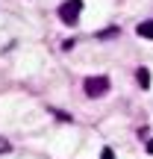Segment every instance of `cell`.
Wrapping results in <instances>:
<instances>
[{"mask_svg": "<svg viewBox=\"0 0 153 159\" xmlns=\"http://www.w3.org/2000/svg\"><path fill=\"white\" fill-rule=\"evenodd\" d=\"M79 12H83V0H65V3L59 6V18H62L65 24H77Z\"/></svg>", "mask_w": 153, "mask_h": 159, "instance_id": "obj_1", "label": "cell"}, {"mask_svg": "<svg viewBox=\"0 0 153 159\" xmlns=\"http://www.w3.org/2000/svg\"><path fill=\"white\" fill-rule=\"evenodd\" d=\"M83 89H85L88 97H103L109 91V77H88L83 83Z\"/></svg>", "mask_w": 153, "mask_h": 159, "instance_id": "obj_2", "label": "cell"}, {"mask_svg": "<svg viewBox=\"0 0 153 159\" xmlns=\"http://www.w3.org/2000/svg\"><path fill=\"white\" fill-rule=\"evenodd\" d=\"M136 33L142 35V39H150V41H153V18H150V21H142V24L136 27Z\"/></svg>", "mask_w": 153, "mask_h": 159, "instance_id": "obj_3", "label": "cell"}, {"mask_svg": "<svg viewBox=\"0 0 153 159\" xmlns=\"http://www.w3.org/2000/svg\"><path fill=\"white\" fill-rule=\"evenodd\" d=\"M136 80H138L142 89H150V71H147V68H138V71H136Z\"/></svg>", "mask_w": 153, "mask_h": 159, "instance_id": "obj_4", "label": "cell"}, {"mask_svg": "<svg viewBox=\"0 0 153 159\" xmlns=\"http://www.w3.org/2000/svg\"><path fill=\"white\" fill-rule=\"evenodd\" d=\"M9 150H12L9 139H3V136H0V153H9Z\"/></svg>", "mask_w": 153, "mask_h": 159, "instance_id": "obj_5", "label": "cell"}, {"mask_svg": "<svg viewBox=\"0 0 153 159\" xmlns=\"http://www.w3.org/2000/svg\"><path fill=\"white\" fill-rule=\"evenodd\" d=\"M112 35H118V30H115V27H112V30H103L97 39H112Z\"/></svg>", "mask_w": 153, "mask_h": 159, "instance_id": "obj_6", "label": "cell"}, {"mask_svg": "<svg viewBox=\"0 0 153 159\" xmlns=\"http://www.w3.org/2000/svg\"><path fill=\"white\" fill-rule=\"evenodd\" d=\"M47 112H53L59 121H71V115H65V112H59V109H47Z\"/></svg>", "mask_w": 153, "mask_h": 159, "instance_id": "obj_7", "label": "cell"}, {"mask_svg": "<svg viewBox=\"0 0 153 159\" xmlns=\"http://www.w3.org/2000/svg\"><path fill=\"white\" fill-rule=\"evenodd\" d=\"M100 159H115V153H112V148H103V150H100Z\"/></svg>", "mask_w": 153, "mask_h": 159, "instance_id": "obj_8", "label": "cell"}, {"mask_svg": "<svg viewBox=\"0 0 153 159\" xmlns=\"http://www.w3.org/2000/svg\"><path fill=\"white\" fill-rule=\"evenodd\" d=\"M147 153H153V142H147Z\"/></svg>", "mask_w": 153, "mask_h": 159, "instance_id": "obj_9", "label": "cell"}]
</instances>
